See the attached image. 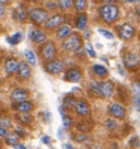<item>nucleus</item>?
<instances>
[{
  "label": "nucleus",
  "instance_id": "48",
  "mask_svg": "<svg viewBox=\"0 0 140 149\" xmlns=\"http://www.w3.org/2000/svg\"><path fill=\"white\" fill-rule=\"evenodd\" d=\"M104 1H106V2H113V1H116V0H104Z\"/></svg>",
  "mask_w": 140,
  "mask_h": 149
},
{
  "label": "nucleus",
  "instance_id": "3",
  "mask_svg": "<svg viewBox=\"0 0 140 149\" xmlns=\"http://www.w3.org/2000/svg\"><path fill=\"white\" fill-rule=\"evenodd\" d=\"M28 17H30V19L32 20L34 23L43 24L47 21L48 13H47V11H45L42 8H34V9H32L30 11Z\"/></svg>",
  "mask_w": 140,
  "mask_h": 149
},
{
  "label": "nucleus",
  "instance_id": "27",
  "mask_svg": "<svg viewBox=\"0 0 140 149\" xmlns=\"http://www.w3.org/2000/svg\"><path fill=\"white\" fill-rule=\"evenodd\" d=\"M58 5L62 10H68L73 6V1L72 0H59Z\"/></svg>",
  "mask_w": 140,
  "mask_h": 149
},
{
  "label": "nucleus",
  "instance_id": "37",
  "mask_svg": "<svg viewBox=\"0 0 140 149\" xmlns=\"http://www.w3.org/2000/svg\"><path fill=\"white\" fill-rule=\"evenodd\" d=\"M75 138H76V140H77V141H84V140L88 138V136L84 135V134H79V135L76 136Z\"/></svg>",
  "mask_w": 140,
  "mask_h": 149
},
{
  "label": "nucleus",
  "instance_id": "47",
  "mask_svg": "<svg viewBox=\"0 0 140 149\" xmlns=\"http://www.w3.org/2000/svg\"><path fill=\"white\" fill-rule=\"evenodd\" d=\"M48 139H49V138H48V137H43V143H48Z\"/></svg>",
  "mask_w": 140,
  "mask_h": 149
},
{
  "label": "nucleus",
  "instance_id": "32",
  "mask_svg": "<svg viewBox=\"0 0 140 149\" xmlns=\"http://www.w3.org/2000/svg\"><path fill=\"white\" fill-rule=\"evenodd\" d=\"M129 146H130L132 149H136V148H139L140 147V140L138 137H132L130 140H129Z\"/></svg>",
  "mask_w": 140,
  "mask_h": 149
},
{
  "label": "nucleus",
  "instance_id": "31",
  "mask_svg": "<svg viewBox=\"0 0 140 149\" xmlns=\"http://www.w3.org/2000/svg\"><path fill=\"white\" fill-rule=\"evenodd\" d=\"M0 126L1 127H5V128H9L12 126L11 124V121L8 117H0Z\"/></svg>",
  "mask_w": 140,
  "mask_h": 149
},
{
  "label": "nucleus",
  "instance_id": "5",
  "mask_svg": "<svg viewBox=\"0 0 140 149\" xmlns=\"http://www.w3.org/2000/svg\"><path fill=\"white\" fill-rule=\"evenodd\" d=\"M45 70L48 74H60L61 71H64V64H62V61H58V59H51L45 64Z\"/></svg>",
  "mask_w": 140,
  "mask_h": 149
},
{
  "label": "nucleus",
  "instance_id": "14",
  "mask_svg": "<svg viewBox=\"0 0 140 149\" xmlns=\"http://www.w3.org/2000/svg\"><path fill=\"white\" fill-rule=\"evenodd\" d=\"M28 98V92L25 89H15L11 93V99L14 102H21L25 101Z\"/></svg>",
  "mask_w": 140,
  "mask_h": 149
},
{
  "label": "nucleus",
  "instance_id": "19",
  "mask_svg": "<svg viewBox=\"0 0 140 149\" xmlns=\"http://www.w3.org/2000/svg\"><path fill=\"white\" fill-rule=\"evenodd\" d=\"M70 34H71V26L68 24H64V25L58 26L56 31V35L58 38H66V37L69 36Z\"/></svg>",
  "mask_w": 140,
  "mask_h": 149
},
{
  "label": "nucleus",
  "instance_id": "11",
  "mask_svg": "<svg viewBox=\"0 0 140 149\" xmlns=\"http://www.w3.org/2000/svg\"><path fill=\"white\" fill-rule=\"evenodd\" d=\"M101 91H102L103 98H112L114 91H115V86L112 81H105L101 84Z\"/></svg>",
  "mask_w": 140,
  "mask_h": 149
},
{
  "label": "nucleus",
  "instance_id": "1",
  "mask_svg": "<svg viewBox=\"0 0 140 149\" xmlns=\"http://www.w3.org/2000/svg\"><path fill=\"white\" fill-rule=\"evenodd\" d=\"M100 15L106 23H113L118 19L119 9L114 3H105L100 8Z\"/></svg>",
  "mask_w": 140,
  "mask_h": 149
},
{
  "label": "nucleus",
  "instance_id": "43",
  "mask_svg": "<svg viewBox=\"0 0 140 149\" xmlns=\"http://www.w3.org/2000/svg\"><path fill=\"white\" fill-rule=\"evenodd\" d=\"M136 13H137V15H138V18L140 19V6L136 8Z\"/></svg>",
  "mask_w": 140,
  "mask_h": 149
},
{
  "label": "nucleus",
  "instance_id": "39",
  "mask_svg": "<svg viewBox=\"0 0 140 149\" xmlns=\"http://www.w3.org/2000/svg\"><path fill=\"white\" fill-rule=\"evenodd\" d=\"M17 133H18V135H21L22 137H24V136H25V133H24V130H22L20 126H18V127H17Z\"/></svg>",
  "mask_w": 140,
  "mask_h": 149
},
{
  "label": "nucleus",
  "instance_id": "20",
  "mask_svg": "<svg viewBox=\"0 0 140 149\" xmlns=\"http://www.w3.org/2000/svg\"><path fill=\"white\" fill-rule=\"evenodd\" d=\"M92 69H93L94 74H96L98 77H101V78H103V77H106V76H107V74H108V70L102 65H94Z\"/></svg>",
  "mask_w": 140,
  "mask_h": 149
},
{
  "label": "nucleus",
  "instance_id": "46",
  "mask_svg": "<svg viewBox=\"0 0 140 149\" xmlns=\"http://www.w3.org/2000/svg\"><path fill=\"white\" fill-rule=\"evenodd\" d=\"M64 148H67V149H72V147H71L70 145H68V144H65V145H64Z\"/></svg>",
  "mask_w": 140,
  "mask_h": 149
},
{
  "label": "nucleus",
  "instance_id": "12",
  "mask_svg": "<svg viewBox=\"0 0 140 149\" xmlns=\"http://www.w3.org/2000/svg\"><path fill=\"white\" fill-rule=\"evenodd\" d=\"M64 21V17L61 14H54L53 17L47 19V21L45 22V26L46 29H55L60 26V24L62 23Z\"/></svg>",
  "mask_w": 140,
  "mask_h": 149
},
{
  "label": "nucleus",
  "instance_id": "25",
  "mask_svg": "<svg viewBox=\"0 0 140 149\" xmlns=\"http://www.w3.org/2000/svg\"><path fill=\"white\" fill-rule=\"evenodd\" d=\"M73 6L77 11L83 12L84 10L87 9L88 3H87V0H73Z\"/></svg>",
  "mask_w": 140,
  "mask_h": 149
},
{
  "label": "nucleus",
  "instance_id": "36",
  "mask_svg": "<svg viewBox=\"0 0 140 149\" xmlns=\"http://www.w3.org/2000/svg\"><path fill=\"white\" fill-rule=\"evenodd\" d=\"M64 126L66 128H69L71 126V118L68 116H64Z\"/></svg>",
  "mask_w": 140,
  "mask_h": 149
},
{
  "label": "nucleus",
  "instance_id": "24",
  "mask_svg": "<svg viewBox=\"0 0 140 149\" xmlns=\"http://www.w3.org/2000/svg\"><path fill=\"white\" fill-rule=\"evenodd\" d=\"M101 84H102V82H96V81H93V82L90 84V90L93 92V94L98 95V97H102Z\"/></svg>",
  "mask_w": 140,
  "mask_h": 149
},
{
  "label": "nucleus",
  "instance_id": "9",
  "mask_svg": "<svg viewBox=\"0 0 140 149\" xmlns=\"http://www.w3.org/2000/svg\"><path fill=\"white\" fill-rule=\"evenodd\" d=\"M56 46L53 42L46 43L42 48V56L46 61H51L56 56Z\"/></svg>",
  "mask_w": 140,
  "mask_h": 149
},
{
  "label": "nucleus",
  "instance_id": "8",
  "mask_svg": "<svg viewBox=\"0 0 140 149\" xmlns=\"http://www.w3.org/2000/svg\"><path fill=\"white\" fill-rule=\"evenodd\" d=\"M65 79L69 82H79L82 79V72L79 68H69L66 70Z\"/></svg>",
  "mask_w": 140,
  "mask_h": 149
},
{
  "label": "nucleus",
  "instance_id": "44",
  "mask_svg": "<svg viewBox=\"0 0 140 149\" xmlns=\"http://www.w3.org/2000/svg\"><path fill=\"white\" fill-rule=\"evenodd\" d=\"M136 88H137V91H138V93H139V95H140V82H137V84H136Z\"/></svg>",
  "mask_w": 140,
  "mask_h": 149
},
{
  "label": "nucleus",
  "instance_id": "50",
  "mask_svg": "<svg viewBox=\"0 0 140 149\" xmlns=\"http://www.w3.org/2000/svg\"><path fill=\"white\" fill-rule=\"evenodd\" d=\"M0 107H1V103H0Z\"/></svg>",
  "mask_w": 140,
  "mask_h": 149
},
{
  "label": "nucleus",
  "instance_id": "45",
  "mask_svg": "<svg viewBox=\"0 0 140 149\" xmlns=\"http://www.w3.org/2000/svg\"><path fill=\"white\" fill-rule=\"evenodd\" d=\"M10 0H0V3H2V5H7V3H9Z\"/></svg>",
  "mask_w": 140,
  "mask_h": 149
},
{
  "label": "nucleus",
  "instance_id": "33",
  "mask_svg": "<svg viewBox=\"0 0 140 149\" xmlns=\"http://www.w3.org/2000/svg\"><path fill=\"white\" fill-rule=\"evenodd\" d=\"M105 126L107 127L108 130H114V128H116L117 127V123L115 120H113V118H108L106 123H105Z\"/></svg>",
  "mask_w": 140,
  "mask_h": 149
},
{
  "label": "nucleus",
  "instance_id": "16",
  "mask_svg": "<svg viewBox=\"0 0 140 149\" xmlns=\"http://www.w3.org/2000/svg\"><path fill=\"white\" fill-rule=\"evenodd\" d=\"M33 104L28 101H21V102H15V104L13 105V109L15 111H19L21 113H26L33 110Z\"/></svg>",
  "mask_w": 140,
  "mask_h": 149
},
{
  "label": "nucleus",
  "instance_id": "30",
  "mask_svg": "<svg viewBox=\"0 0 140 149\" xmlns=\"http://www.w3.org/2000/svg\"><path fill=\"white\" fill-rule=\"evenodd\" d=\"M98 31L103 37H105V38H107V40H112V38H114V34H113L112 32L107 31V30H104V29H98Z\"/></svg>",
  "mask_w": 140,
  "mask_h": 149
},
{
  "label": "nucleus",
  "instance_id": "22",
  "mask_svg": "<svg viewBox=\"0 0 140 149\" xmlns=\"http://www.w3.org/2000/svg\"><path fill=\"white\" fill-rule=\"evenodd\" d=\"M87 23H88V17L84 13H81L77 19V23H76V26L79 30H84L85 26H87Z\"/></svg>",
  "mask_w": 140,
  "mask_h": 149
},
{
  "label": "nucleus",
  "instance_id": "17",
  "mask_svg": "<svg viewBox=\"0 0 140 149\" xmlns=\"http://www.w3.org/2000/svg\"><path fill=\"white\" fill-rule=\"evenodd\" d=\"M18 66H19V63L15 58H9L6 61L5 69L9 74H12L18 71Z\"/></svg>",
  "mask_w": 140,
  "mask_h": 149
},
{
  "label": "nucleus",
  "instance_id": "42",
  "mask_svg": "<svg viewBox=\"0 0 140 149\" xmlns=\"http://www.w3.org/2000/svg\"><path fill=\"white\" fill-rule=\"evenodd\" d=\"M128 3H137V2H140V0H125Z\"/></svg>",
  "mask_w": 140,
  "mask_h": 149
},
{
  "label": "nucleus",
  "instance_id": "10",
  "mask_svg": "<svg viewBox=\"0 0 140 149\" xmlns=\"http://www.w3.org/2000/svg\"><path fill=\"white\" fill-rule=\"evenodd\" d=\"M76 112L81 115V116H89L90 113H91V109H90L89 103L84 100H79L75 107Z\"/></svg>",
  "mask_w": 140,
  "mask_h": 149
},
{
  "label": "nucleus",
  "instance_id": "26",
  "mask_svg": "<svg viewBox=\"0 0 140 149\" xmlns=\"http://www.w3.org/2000/svg\"><path fill=\"white\" fill-rule=\"evenodd\" d=\"M25 58H26V61L30 65L35 66V64H36V57H35V54L33 53V51L26 49L25 51Z\"/></svg>",
  "mask_w": 140,
  "mask_h": 149
},
{
  "label": "nucleus",
  "instance_id": "51",
  "mask_svg": "<svg viewBox=\"0 0 140 149\" xmlns=\"http://www.w3.org/2000/svg\"><path fill=\"white\" fill-rule=\"evenodd\" d=\"M0 57H1V54H0Z\"/></svg>",
  "mask_w": 140,
  "mask_h": 149
},
{
  "label": "nucleus",
  "instance_id": "6",
  "mask_svg": "<svg viewBox=\"0 0 140 149\" xmlns=\"http://www.w3.org/2000/svg\"><path fill=\"white\" fill-rule=\"evenodd\" d=\"M108 114L115 118L123 120L126 116V109L119 103H113L108 107Z\"/></svg>",
  "mask_w": 140,
  "mask_h": 149
},
{
  "label": "nucleus",
  "instance_id": "21",
  "mask_svg": "<svg viewBox=\"0 0 140 149\" xmlns=\"http://www.w3.org/2000/svg\"><path fill=\"white\" fill-rule=\"evenodd\" d=\"M77 102H78V101L75 99V97H72V95H67V97L64 99V104H62V107H66V109H75Z\"/></svg>",
  "mask_w": 140,
  "mask_h": 149
},
{
  "label": "nucleus",
  "instance_id": "35",
  "mask_svg": "<svg viewBox=\"0 0 140 149\" xmlns=\"http://www.w3.org/2000/svg\"><path fill=\"white\" fill-rule=\"evenodd\" d=\"M85 51H87V53H88V55L91 56V57H95V52H94L93 47H92V45L90 44V43H88L87 45H85Z\"/></svg>",
  "mask_w": 140,
  "mask_h": 149
},
{
  "label": "nucleus",
  "instance_id": "34",
  "mask_svg": "<svg viewBox=\"0 0 140 149\" xmlns=\"http://www.w3.org/2000/svg\"><path fill=\"white\" fill-rule=\"evenodd\" d=\"M132 102H134V107L138 112H140V95L137 94V95H134L132 97Z\"/></svg>",
  "mask_w": 140,
  "mask_h": 149
},
{
  "label": "nucleus",
  "instance_id": "29",
  "mask_svg": "<svg viewBox=\"0 0 140 149\" xmlns=\"http://www.w3.org/2000/svg\"><path fill=\"white\" fill-rule=\"evenodd\" d=\"M19 118L20 121L22 122V123H24V124H30L32 122V116H31V114H28V112L20 114Z\"/></svg>",
  "mask_w": 140,
  "mask_h": 149
},
{
  "label": "nucleus",
  "instance_id": "4",
  "mask_svg": "<svg viewBox=\"0 0 140 149\" xmlns=\"http://www.w3.org/2000/svg\"><path fill=\"white\" fill-rule=\"evenodd\" d=\"M123 61L125 67L130 70H136L140 66L139 56L135 53H126L123 57Z\"/></svg>",
  "mask_w": 140,
  "mask_h": 149
},
{
  "label": "nucleus",
  "instance_id": "38",
  "mask_svg": "<svg viewBox=\"0 0 140 149\" xmlns=\"http://www.w3.org/2000/svg\"><path fill=\"white\" fill-rule=\"evenodd\" d=\"M7 135H8L7 128H5V127H1V126H0V137H6Z\"/></svg>",
  "mask_w": 140,
  "mask_h": 149
},
{
  "label": "nucleus",
  "instance_id": "7",
  "mask_svg": "<svg viewBox=\"0 0 140 149\" xmlns=\"http://www.w3.org/2000/svg\"><path fill=\"white\" fill-rule=\"evenodd\" d=\"M118 34L119 36L123 38V40H126V41H129L134 37V34H135V30H134V26L130 25L129 23H124L123 25L119 26L118 29Z\"/></svg>",
  "mask_w": 140,
  "mask_h": 149
},
{
  "label": "nucleus",
  "instance_id": "49",
  "mask_svg": "<svg viewBox=\"0 0 140 149\" xmlns=\"http://www.w3.org/2000/svg\"><path fill=\"white\" fill-rule=\"evenodd\" d=\"M2 148V143H1V140H0V149Z\"/></svg>",
  "mask_w": 140,
  "mask_h": 149
},
{
  "label": "nucleus",
  "instance_id": "18",
  "mask_svg": "<svg viewBox=\"0 0 140 149\" xmlns=\"http://www.w3.org/2000/svg\"><path fill=\"white\" fill-rule=\"evenodd\" d=\"M30 37H31V40H32L33 42L35 43H43L46 41L45 33L40 31V30H35V29L30 32Z\"/></svg>",
  "mask_w": 140,
  "mask_h": 149
},
{
  "label": "nucleus",
  "instance_id": "40",
  "mask_svg": "<svg viewBox=\"0 0 140 149\" xmlns=\"http://www.w3.org/2000/svg\"><path fill=\"white\" fill-rule=\"evenodd\" d=\"M5 14V5L0 3V17H2Z\"/></svg>",
  "mask_w": 140,
  "mask_h": 149
},
{
  "label": "nucleus",
  "instance_id": "23",
  "mask_svg": "<svg viewBox=\"0 0 140 149\" xmlns=\"http://www.w3.org/2000/svg\"><path fill=\"white\" fill-rule=\"evenodd\" d=\"M6 143L9 145H12V146L19 144V135H18V133L17 134H14V133L8 134L6 136Z\"/></svg>",
  "mask_w": 140,
  "mask_h": 149
},
{
  "label": "nucleus",
  "instance_id": "13",
  "mask_svg": "<svg viewBox=\"0 0 140 149\" xmlns=\"http://www.w3.org/2000/svg\"><path fill=\"white\" fill-rule=\"evenodd\" d=\"M28 10L24 8L23 6H19V7H17L13 11V18L17 20V21H20V22H24L26 19H28Z\"/></svg>",
  "mask_w": 140,
  "mask_h": 149
},
{
  "label": "nucleus",
  "instance_id": "2",
  "mask_svg": "<svg viewBox=\"0 0 140 149\" xmlns=\"http://www.w3.org/2000/svg\"><path fill=\"white\" fill-rule=\"evenodd\" d=\"M83 45V41L81 35H79L78 33H72L70 34L68 37H66L65 41L62 42V47L67 52H72L76 53L78 52Z\"/></svg>",
  "mask_w": 140,
  "mask_h": 149
},
{
  "label": "nucleus",
  "instance_id": "28",
  "mask_svg": "<svg viewBox=\"0 0 140 149\" xmlns=\"http://www.w3.org/2000/svg\"><path fill=\"white\" fill-rule=\"evenodd\" d=\"M21 38H22V35H21V33H15V34H13L12 36L8 37V42L10 43V44H12V45H15V44H18V43L21 41Z\"/></svg>",
  "mask_w": 140,
  "mask_h": 149
},
{
  "label": "nucleus",
  "instance_id": "41",
  "mask_svg": "<svg viewBox=\"0 0 140 149\" xmlns=\"http://www.w3.org/2000/svg\"><path fill=\"white\" fill-rule=\"evenodd\" d=\"M13 147H14V148H15V149H26V148H25V147H24V146H23V145H20V144L14 145Z\"/></svg>",
  "mask_w": 140,
  "mask_h": 149
},
{
  "label": "nucleus",
  "instance_id": "15",
  "mask_svg": "<svg viewBox=\"0 0 140 149\" xmlns=\"http://www.w3.org/2000/svg\"><path fill=\"white\" fill-rule=\"evenodd\" d=\"M17 72H18L20 78L28 79L31 76V68H30V66L25 61H19V66H18V71Z\"/></svg>",
  "mask_w": 140,
  "mask_h": 149
}]
</instances>
